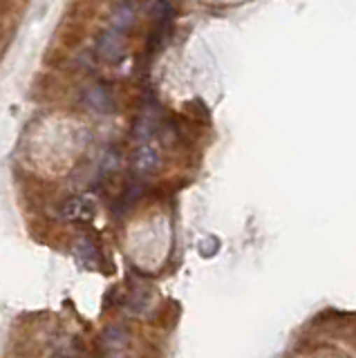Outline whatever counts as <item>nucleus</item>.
<instances>
[{"instance_id":"nucleus-1","label":"nucleus","mask_w":356,"mask_h":358,"mask_svg":"<svg viewBox=\"0 0 356 358\" xmlns=\"http://www.w3.org/2000/svg\"><path fill=\"white\" fill-rule=\"evenodd\" d=\"M59 215H61V220L72 222V224H87L94 220V201L83 195L68 197L61 204Z\"/></svg>"},{"instance_id":"nucleus-4","label":"nucleus","mask_w":356,"mask_h":358,"mask_svg":"<svg viewBox=\"0 0 356 358\" xmlns=\"http://www.w3.org/2000/svg\"><path fill=\"white\" fill-rule=\"evenodd\" d=\"M97 56L108 63H117L124 56V34L115 29L104 31L97 41Z\"/></svg>"},{"instance_id":"nucleus-7","label":"nucleus","mask_w":356,"mask_h":358,"mask_svg":"<svg viewBox=\"0 0 356 358\" xmlns=\"http://www.w3.org/2000/svg\"><path fill=\"white\" fill-rule=\"evenodd\" d=\"M83 101H85L87 108L94 110V112H101V115L115 110V96L106 85H90L83 92Z\"/></svg>"},{"instance_id":"nucleus-9","label":"nucleus","mask_w":356,"mask_h":358,"mask_svg":"<svg viewBox=\"0 0 356 358\" xmlns=\"http://www.w3.org/2000/svg\"><path fill=\"white\" fill-rule=\"evenodd\" d=\"M52 358H81V352L74 350L72 345H68V347H61V350L54 354Z\"/></svg>"},{"instance_id":"nucleus-5","label":"nucleus","mask_w":356,"mask_h":358,"mask_svg":"<svg viewBox=\"0 0 356 358\" xmlns=\"http://www.w3.org/2000/svg\"><path fill=\"white\" fill-rule=\"evenodd\" d=\"M72 253L76 257V262H79L83 268H99L104 264L101 246H99L92 238H81L79 242L74 244Z\"/></svg>"},{"instance_id":"nucleus-2","label":"nucleus","mask_w":356,"mask_h":358,"mask_svg":"<svg viewBox=\"0 0 356 358\" xmlns=\"http://www.w3.org/2000/svg\"><path fill=\"white\" fill-rule=\"evenodd\" d=\"M159 123H162V110H159L157 101H148V103H143L141 115H139V119L135 123V130H132V134H135V139L139 141V145L150 141L155 130L159 128Z\"/></svg>"},{"instance_id":"nucleus-3","label":"nucleus","mask_w":356,"mask_h":358,"mask_svg":"<svg viewBox=\"0 0 356 358\" xmlns=\"http://www.w3.org/2000/svg\"><path fill=\"white\" fill-rule=\"evenodd\" d=\"M159 162H162V157H159L157 145L141 143L139 148L135 150V155H132V164H130L132 166V175H135L137 179L148 177L159 168Z\"/></svg>"},{"instance_id":"nucleus-8","label":"nucleus","mask_w":356,"mask_h":358,"mask_svg":"<svg viewBox=\"0 0 356 358\" xmlns=\"http://www.w3.org/2000/svg\"><path fill=\"white\" fill-rule=\"evenodd\" d=\"M135 9H137V5H132V3L117 5L113 16H110V29H115L119 34H126L132 27V22H135Z\"/></svg>"},{"instance_id":"nucleus-6","label":"nucleus","mask_w":356,"mask_h":358,"mask_svg":"<svg viewBox=\"0 0 356 358\" xmlns=\"http://www.w3.org/2000/svg\"><path fill=\"white\" fill-rule=\"evenodd\" d=\"M128 334L121 327H110L101 341V358H126Z\"/></svg>"}]
</instances>
